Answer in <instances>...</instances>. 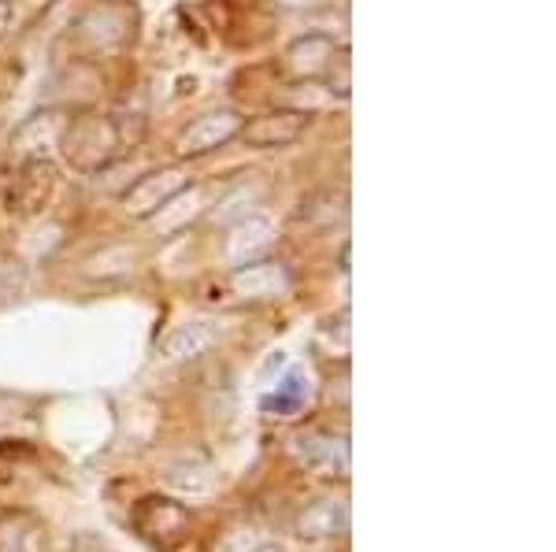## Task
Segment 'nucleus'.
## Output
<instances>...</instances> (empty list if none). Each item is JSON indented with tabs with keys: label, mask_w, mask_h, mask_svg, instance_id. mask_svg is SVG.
I'll list each match as a JSON object with an SVG mask.
<instances>
[{
	"label": "nucleus",
	"mask_w": 556,
	"mask_h": 552,
	"mask_svg": "<svg viewBox=\"0 0 556 552\" xmlns=\"http://www.w3.org/2000/svg\"><path fill=\"white\" fill-rule=\"evenodd\" d=\"M275 242H278V230H275L271 219L245 216L227 230V238H223V264L241 267V264L264 260V256L275 248Z\"/></svg>",
	"instance_id": "f8f14e48"
},
{
	"label": "nucleus",
	"mask_w": 556,
	"mask_h": 552,
	"mask_svg": "<svg viewBox=\"0 0 556 552\" xmlns=\"http://www.w3.org/2000/svg\"><path fill=\"white\" fill-rule=\"evenodd\" d=\"M0 552H49V527L26 509L0 512Z\"/></svg>",
	"instance_id": "ddd939ff"
},
{
	"label": "nucleus",
	"mask_w": 556,
	"mask_h": 552,
	"mask_svg": "<svg viewBox=\"0 0 556 552\" xmlns=\"http://www.w3.org/2000/svg\"><path fill=\"white\" fill-rule=\"evenodd\" d=\"M304 400H308V378H304L301 371H290L282 382H275L271 394L260 397V408H264L267 415H275V420H282V415L301 412Z\"/></svg>",
	"instance_id": "4468645a"
},
{
	"label": "nucleus",
	"mask_w": 556,
	"mask_h": 552,
	"mask_svg": "<svg viewBox=\"0 0 556 552\" xmlns=\"http://www.w3.org/2000/svg\"><path fill=\"white\" fill-rule=\"evenodd\" d=\"M312 349L319 356H327V360H349V316L334 319V323H323L316 342H312Z\"/></svg>",
	"instance_id": "f3484780"
},
{
	"label": "nucleus",
	"mask_w": 556,
	"mask_h": 552,
	"mask_svg": "<svg viewBox=\"0 0 556 552\" xmlns=\"http://www.w3.org/2000/svg\"><path fill=\"white\" fill-rule=\"evenodd\" d=\"M290 452L298 460V467L312 478H327V483H345L349 478V438L334 431H301L290 441Z\"/></svg>",
	"instance_id": "423d86ee"
},
{
	"label": "nucleus",
	"mask_w": 556,
	"mask_h": 552,
	"mask_svg": "<svg viewBox=\"0 0 556 552\" xmlns=\"http://www.w3.org/2000/svg\"><path fill=\"white\" fill-rule=\"evenodd\" d=\"M293 534L301 541H334L349 534V501L345 497H312L293 515Z\"/></svg>",
	"instance_id": "9d476101"
},
{
	"label": "nucleus",
	"mask_w": 556,
	"mask_h": 552,
	"mask_svg": "<svg viewBox=\"0 0 556 552\" xmlns=\"http://www.w3.org/2000/svg\"><path fill=\"white\" fill-rule=\"evenodd\" d=\"M282 12H316V8H327V0H271Z\"/></svg>",
	"instance_id": "aec40b11"
},
{
	"label": "nucleus",
	"mask_w": 556,
	"mask_h": 552,
	"mask_svg": "<svg viewBox=\"0 0 556 552\" xmlns=\"http://www.w3.org/2000/svg\"><path fill=\"white\" fill-rule=\"evenodd\" d=\"M201 204H204V193H201V190H193V185H186L182 193H175V197L156 211V216H160V227H164L167 234H172V230H182L186 222L197 219ZM156 216H152V219H156Z\"/></svg>",
	"instance_id": "dca6fc26"
},
{
	"label": "nucleus",
	"mask_w": 556,
	"mask_h": 552,
	"mask_svg": "<svg viewBox=\"0 0 556 552\" xmlns=\"http://www.w3.org/2000/svg\"><path fill=\"white\" fill-rule=\"evenodd\" d=\"M56 193V164L52 159H23L20 171L4 185V211L15 219H30L45 211Z\"/></svg>",
	"instance_id": "0eeeda50"
},
{
	"label": "nucleus",
	"mask_w": 556,
	"mask_h": 552,
	"mask_svg": "<svg viewBox=\"0 0 556 552\" xmlns=\"http://www.w3.org/2000/svg\"><path fill=\"white\" fill-rule=\"evenodd\" d=\"M338 52V41L330 38V34H301V38H293L286 44V52L278 56V70H282V78H290V82H316L323 78V70H327L330 56Z\"/></svg>",
	"instance_id": "9b49d317"
},
{
	"label": "nucleus",
	"mask_w": 556,
	"mask_h": 552,
	"mask_svg": "<svg viewBox=\"0 0 556 552\" xmlns=\"http://www.w3.org/2000/svg\"><path fill=\"white\" fill-rule=\"evenodd\" d=\"M312 115L301 108H271L264 115H253V119L241 123L238 138L245 141L249 149H260V153H275V149H290L308 133Z\"/></svg>",
	"instance_id": "6e6552de"
},
{
	"label": "nucleus",
	"mask_w": 556,
	"mask_h": 552,
	"mask_svg": "<svg viewBox=\"0 0 556 552\" xmlns=\"http://www.w3.org/2000/svg\"><path fill=\"white\" fill-rule=\"evenodd\" d=\"M12 20H15V0H0V41L12 30Z\"/></svg>",
	"instance_id": "412c9836"
},
{
	"label": "nucleus",
	"mask_w": 556,
	"mask_h": 552,
	"mask_svg": "<svg viewBox=\"0 0 556 552\" xmlns=\"http://www.w3.org/2000/svg\"><path fill=\"white\" fill-rule=\"evenodd\" d=\"M138 38V12L115 0H97L89 12H83L71 26V41L86 56H112L123 52Z\"/></svg>",
	"instance_id": "f03ea898"
},
{
	"label": "nucleus",
	"mask_w": 556,
	"mask_h": 552,
	"mask_svg": "<svg viewBox=\"0 0 556 552\" xmlns=\"http://www.w3.org/2000/svg\"><path fill=\"white\" fill-rule=\"evenodd\" d=\"M253 552H286L282 545H260V549H253Z\"/></svg>",
	"instance_id": "4be33fe9"
},
{
	"label": "nucleus",
	"mask_w": 556,
	"mask_h": 552,
	"mask_svg": "<svg viewBox=\"0 0 556 552\" xmlns=\"http://www.w3.org/2000/svg\"><path fill=\"white\" fill-rule=\"evenodd\" d=\"M227 293L238 300V305H275V300H282L293 293V271H290V264L271 260V256L230 267Z\"/></svg>",
	"instance_id": "39448f33"
},
{
	"label": "nucleus",
	"mask_w": 556,
	"mask_h": 552,
	"mask_svg": "<svg viewBox=\"0 0 556 552\" xmlns=\"http://www.w3.org/2000/svg\"><path fill=\"white\" fill-rule=\"evenodd\" d=\"M212 345V331L204 323H182V326H175L172 334L160 342V356L164 360H193V356H201L204 349Z\"/></svg>",
	"instance_id": "2eb2a0df"
},
{
	"label": "nucleus",
	"mask_w": 556,
	"mask_h": 552,
	"mask_svg": "<svg viewBox=\"0 0 556 552\" xmlns=\"http://www.w3.org/2000/svg\"><path fill=\"white\" fill-rule=\"evenodd\" d=\"M130 527L152 552H178L193 534V512L175 497L149 493L130 509Z\"/></svg>",
	"instance_id": "7ed1b4c3"
},
{
	"label": "nucleus",
	"mask_w": 556,
	"mask_h": 552,
	"mask_svg": "<svg viewBox=\"0 0 556 552\" xmlns=\"http://www.w3.org/2000/svg\"><path fill=\"white\" fill-rule=\"evenodd\" d=\"M23 290H26V271L15 260H4V256H0V305L15 300Z\"/></svg>",
	"instance_id": "6ab92c4d"
},
{
	"label": "nucleus",
	"mask_w": 556,
	"mask_h": 552,
	"mask_svg": "<svg viewBox=\"0 0 556 552\" xmlns=\"http://www.w3.org/2000/svg\"><path fill=\"white\" fill-rule=\"evenodd\" d=\"M241 112H235L230 104H215V108H204L197 112L175 138V156L182 159H201V156H212L219 149H227L230 141H238L241 133Z\"/></svg>",
	"instance_id": "20e7f679"
},
{
	"label": "nucleus",
	"mask_w": 556,
	"mask_h": 552,
	"mask_svg": "<svg viewBox=\"0 0 556 552\" xmlns=\"http://www.w3.org/2000/svg\"><path fill=\"white\" fill-rule=\"evenodd\" d=\"M60 149L78 171H104L115 159L127 153V138H123L115 115H83L71 119L60 138Z\"/></svg>",
	"instance_id": "f257e3e1"
},
{
	"label": "nucleus",
	"mask_w": 556,
	"mask_h": 552,
	"mask_svg": "<svg viewBox=\"0 0 556 552\" xmlns=\"http://www.w3.org/2000/svg\"><path fill=\"white\" fill-rule=\"evenodd\" d=\"M186 185H190V178H186L182 167H156V171L141 175L138 182L130 185L127 193H123V211H127L130 219H152L160 208H164L167 201L175 197V193H182Z\"/></svg>",
	"instance_id": "1a4fd4ad"
},
{
	"label": "nucleus",
	"mask_w": 556,
	"mask_h": 552,
	"mask_svg": "<svg viewBox=\"0 0 556 552\" xmlns=\"http://www.w3.org/2000/svg\"><path fill=\"white\" fill-rule=\"evenodd\" d=\"M319 82L327 86L330 97H342V101L353 93V64H349V49H338L334 56H330V64H327V70H323Z\"/></svg>",
	"instance_id": "a211bd4d"
}]
</instances>
